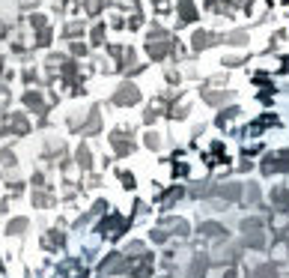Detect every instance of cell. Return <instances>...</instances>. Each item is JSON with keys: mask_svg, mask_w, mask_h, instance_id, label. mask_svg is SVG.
Returning a JSON list of instances; mask_svg holds the SVG:
<instances>
[{"mask_svg": "<svg viewBox=\"0 0 289 278\" xmlns=\"http://www.w3.org/2000/svg\"><path fill=\"white\" fill-rule=\"evenodd\" d=\"M262 174H289V150L262 158Z\"/></svg>", "mask_w": 289, "mask_h": 278, "instance_id": "6da1fadb", "label": "cell"}, {"mask_svg": "<svg viewBox=\"0 0 289 278\" xmlns=\"http://www.w3.org/2000/svg\"><path fill=\"white\" fill-rule=\"evenodd\" d=\"M170 51H173V42H170V39H161V42H158V39H152V42L146 45V54H149L152 60H164Z\"/></svg>", "mask_w": 289, "mask_h": 278, "instance_id": "7a4b0ae2", "label": "cell"}, {"mask_svg": "<svg viewBox=\"0 0 289 278\" xmlns=\"http://www.w3.org/2000/svg\"><path fill=\"white\" fill-rule=\"evenodd\" d=\"M135 102H140V90L135 84H122L117 90V105H135Z\"/></svg>", "mask_w": 289, "mask_h": 278, "instance_id": "3957f363", "label": "cell"}, {"mask_svg": "<svg viewBox=\"0 0 289 278\" xmlns=\"http://www.w3.org/2000/svg\"><path fill=\"white\" fill-rule=\"evenodd\" d=\"M215 42H218V36L209 33V30H194V36H191V45H194V51H203V48L215 45Z\"/></svg>", "mask_w": 289, "mask_h": 278, "instance_id": "277c9868", "label": "cell"}, {"mask_svg": "<svg viewBox=\"0 0 289 278\" xmlns=\"http://www.w3.org/2000/svg\"><path fill=\"white\" fill-rule=\"evenodd\" d=\"M125 227H128V222H125V219H119V215H110V219H104V225L99 227V230H102L104 236H117L119 230H125Z\"/></svg>", "mask_w": 289, "mask_h": 278, "instance_id": "5b68a950", "label": "cell"}, {"mask_svg": "<svg viewBox=\"0 0 289 278\" xmlns=\"http://www.w3.org/2000/svg\"><path fill=\"white\" fill-rule=\"evenodd\" d=\"M215 194L218 197H227V201H236V197H241V186L238 183H230V186H215Z\"/></svg>", "mask_w": 289, "mask_h": 278, "instance_id": "8992f818", "label": "cell"}, {"mask_svg": "<svg viewBox=\"0 0 289 278\" xmlns=\"http://www.w3.org/2000/svg\"><path fill=\"white\" fill-rule=\"evenodd\" d=\"M194 18H197L194 0H179V21H182V24H191Z\"/></svg>", "mask_w": 289, "mask_h": 278, "instance_id": "52a82bcc", "label": "cell"}, {"mask_svg": "<svg viewBox=\"0 0 289 278\" xmlns=\"http://www.w3.org/2000/svg\"><path fill=\"white\" fill-rule=\"evenodd\" d=\"M206 257L203 254H200V257H194V261H191V266H188V278H203L206 275Z\"/></svg>", "mask_w": 289, "mask_h": 278, "instance_id": "ba28073f", "label": "cell"}, {"mask_svg": "<svg viewBox=\"0 0 289 278\" xmlns=\"http://www.w3.org/2000/svg\"><path fill=\"white\" fill-rule=\"evenodd\" d=\"M272 201L277 209H283V212H289V189H274L272 191Z\"/></svg>", "mask_w": 289, "mask_h": 278, "instance_id": "9c48e42d", "label": "cell"}, {"mask_svg": "<svg viewBox=\"0 0 289 278\" xmlns=\"http://www.w3.org/2000/svg\"><path fill=\"white\" fill-rule=\"evenodd\" d=\"M200 233H206V236H218V240H227V230H224L221 225H215V222L200 225Z\"/></svg>", "mask_w": 289, "mask_h": 278, "instance_id": "30bf717a", "label": "cell"}, {"mask_svg": "<svg viewBox=\"0 0 289 278\" xmlns=\"http://www.w3.org/2000/svg\"><path fill=\"white\" fill-rule=\"evenodd\" d=\"M203 99L209 105H224L227 99H230V93H212V90H203Z\"/></svg>", "mask_w": 289, "mask_h": 278, "instance_id": "8fae6325", "label": "cell"}, {"mask_svg": "<svg viewBox=\"0 0 289 278\" xmlns=\"http://www.w3.org/2000/svg\"><path fill=\"white\" fill-rule=\"evenodd\" d=\"M114 147H117V153H119V156H125V153H131V141H128V138H122L119 132L114 135Z\"/></svg>", "mask_w": 289, "mask_h": 278, "instance_id": "7c38bea8", "label": "cell"}, {"mask_svg": "<svg viewBox=\"0 0 289 278\" xmlns=\"http://www.w3.org/2000/svg\"><path fill=\"white\" fill-rule=\"evenodd\" d=\"M251 278H277V272H274V266H256Z\"/></svg>", "mask_w": 289, "mask_h": 278, "instance_id": "4fadbf2b", "label": "cell"}, {"mask_svg": "<svg viewBox=\"0 0 289 278\" xmlns=\"http://www.w3.org/2000/svg\"><path fill=\"white\" fill-rule=\"evenodd\" d=\"M206 3H209L212 12H230V3L227 0H206Z\"/></svg>", "mask_w": 289, "mask_h": 278, "instance_id": "5bb4252c", "label": "cell"}, {"mask_svg": "<svg viewBox=\"0 0 289 278\" xmlns=\"http://www.w3.org/2000/svg\"><path fill=\"white\" fill-rule=\"evenodd\" d=\"M224 39H227L230 45H244V42H248V36L244 33H230V36H224Z\"/></svg>", "mask_w": 289, "mask_h": 278, "instance_id": "9a60e30c", "label": "cell"}, {"mask_svg": "<svg viewBox=\"0 0 289 278\" xmlns=\"http://www.w3.org/2000/svg\"><path fill=\"white\" fill-rule=\"evenodd\" d=\"M238 114V108H230V111H224L221 117H218V126H227V123L233 120V117H236Z\"/></svg>", "mask_w": 289, "mask_h": 278, "instance_id": "2e32d148", "label": "cell"}, {"mask_svg": "<svg viewBox=\"0 0 289 278\" xmlns=\"http://www.w3.org/2000/svg\"><path fill=\"white\" fill-rule=\"evenodd\" d=\"M248 204H259V186H248Z\"/></svg>", "mask_w": 289, "mask_h": 278, "instance_id": "e0dca14e", "label": "cell"}, {"mask_svg": "<svg viewBox=\"0 0 289 278\" xmlns=\"http://www.w3.org/2000/svg\"><path fill=\"white\" fill-rule=\"evenodd\" d=\"M119 180H122V186H125V189H135V176L128 174V171H122V174H119Z\"/></svg>", "mask_w": 289, "mask_h": 278, "instance_id": "ac0fdd59", "label": "cell"}, {"mask_svg": "<svg viewBox=\"0 0 289 278\" xmlns=\"http://www.w3.org/2000/svg\"><path fill=\"white\" fill-rule=\"evenodd\" d=\"M167 9H170V3H167V0H155V12H158V15H164Z\"/></svg>", "mask_w": 289, "mask_h": 278, "instance_id": "d6986e66", "label": "cell"}, {"mask_svg": "<svg viewBox=\"0 0 289 278\" xmlns=\"http://www.w3.org/2000/svg\"><path fill=\"white\" fill-rule=\"evenodd\" d=\"M78 162H81L84 168H90V153H86V147H81V153H78Z\"/></svg>", "mask_w": 289, "mask_h": 278, "instance_id": "ffe728a7", "label": "cell"}, {"mask_svg": "<svg viewBox=\"0 0 289 278\" xmlns=\"http://www.w3.org/2000/svg\"><path fill=\"white\" fill-rule=\"evenodd\" d=\"M146 144H149V147H158V144H161V138H158V135H155V132H149V135H146Z\"/></svg>", "mask_w": 289, "mask_h": 278, "instance_id": "44dd1931", "label": "cell"}, {"mask_svg": "<svg viewBox=\"0 0 289 278\" xmlns=\"http://www.w3.org/2000/svg\"><path fill=\"white\" fill-rule=\"evenodd\" d=\"M152 240H155V243H164V240H167V233H164V230H152Z\"/></svg>", "mask_w": 289, "mask_h": 278, "instance_id": "7402d4cb", "label": "cell"}, {"mask_svg": "<svg viewBox=\"0 0 289 278\" xmlns=\"http://www.w3.org/2000/svg\"><path fill=\"white\" fill-rule=\"evenodd\" d=\"M280 3H289V0H280Z\"/></svg>", "mask_w": 289, "mask_h": 278, "instance_id": "603a6c76", "label": "cell"}, {"mask_svg": "<svg viewBox=\"0 0 289 278\" xmlns=\"http://www.w3.org/2000/svg\"><path fill=\"white\" fill-rule=\"evenodd\" d=\"M286 251H289V245H286Z\"/></svg>", "mask_w": 289, "mask_h": 278, "instance_id": "cb8c5ba5", "label": "cell"}]
</instances>
